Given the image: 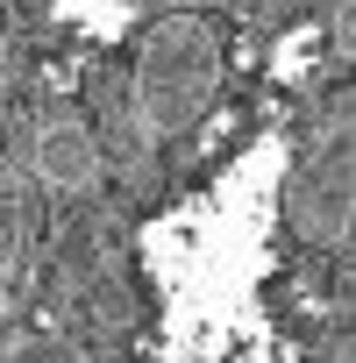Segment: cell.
Returning a JSON list of instances; mask_svg holds the SVG:
<instances>
[{"instance_id": "obj_2", "label": "cell", "mask_w": 356, "mask_h": 363, "mask_svg": "<svg viewBox=\"0 0 356 363\" xmlns=\"http://www.w3.org/2000/svg\"><path fill=\"white\" fill-rule=\"evenodd\" d=\"M349 214H356V150H349V128H335L321 143V157L299 171L292 221H299L306 242H342L349 235Z\"/></svg>"}, {"instance_id": "obj_4", "label": "cell", "mask_w": 356, "mask_h": 363, "mask_svg": "<svg viewBox=\"0 0 356 363\" xmlns=\"http://www.w3.org/2000/svg\"><path fill=\"white\" fill-rule=\"evenodd\" d=\"M22 257V193L8 186V171H0V306H8V271Z\"/></svg>"}, {"instance_id": "obj_1", "label": "cell", "mask_w": 356, "mask_h": 363, "mask_svg": "<svg viewBox=\"0 0 356 363\" xmlns=\"http://www.w3.org/2000/svg\"><path fill=\"white\" fill-rule=\"evenodd\" d=\"M221 93V36L207 15H164L150 36H143V57H135V86H128V107L150 135H178L193 128Z\"/></svg>"}, {"instance_id": "obj_3", "label": "cell", "mask_w": 356, "mask_h": 363, "mask_svg": "<svg viewBox=\"0 0 356 363\" xmlns=\"http://www.w3.org/2000/svg\"><path fill=\"white\" fill-rule=\"evenodd\" d=\"M29 164H36V178H43V186H57V193H79V186H93L100 150H93V135H86L79 121H43V128H36V150H29Z\"/></svg>"}]
</instances>
